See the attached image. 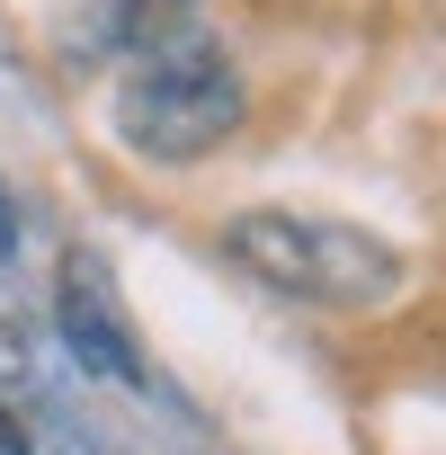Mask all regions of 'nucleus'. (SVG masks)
<instances>
[{
    "label": "nucleus",
    "instance_id": "nucleus-4",
    "mask_svg": "<svg viewBox=\"0 0 446 455\" xmlns=\"http://www.w3.org/2000/svg\"><path fill=\"white\" fill-rule=\"evenodd\" d=\"M179 36H196V0H90V28H81V45H116L125 63Z\"/></svg>",
    "mask_w": 446,
    "mask_h": 455
},
{
    "label": "nucleus",
    "instance_id": "nucleus-3",
    "mask_svg": "<svg viewBox=\"0 0 446 455\" xmlns=\"http://www.w3.org/2000/svg\"><path fill=\"white\" fill-rule=\"evenodd\" d=\"M54 322H63V339H72V357H81L90 375H108V384H125V393L152 384L143 339H134L125 295H116V277H108L99 251H63V268H54Z\"/></svg>",
    "mask_w": 446,
    "mask_h": 455
},
{
    "label": "nucleus",
    "instance_id": "nucleus-5",
    "mask_svg": "<svg viewBox=\"0 0 446 455\" xmlns=\"http://www.w3.org/2000/svg\"><path fill=\"white\" fill-rule=\"evenodd\" d=\"M0 251H10V205H0Z\"/></svg>",
    "mask_w": 446,
    "mask_h": 455
},
{
    "label": "nucleus",
    "instance_id": "nucleus-2",
    "mask_svg": "<svg viewBox=\"0 0 446 455\" xmlns=\"http://www.w3.org/2000/svg\"><path fill=\"white\" fill-rule=\"evenodd\" d=\"M242 116H251V90H242L233 54L205 45V36H179L161 54H134L125 81H116V99H108L116 143L134 161H152V170H187V161L223 152L242 134Z\"/></svg>",
    "mask_w": 446,
    "mask_h": 455
},
{
    "label": "nucleus",
    "instance_id": "nucleus-1",
    "mask_svg": "<svg viewBox=\"0 0 446 455\" xmlns=\"http://www.w3.org/2000/svg\"><path fill=\"white\" fill-rule=\"evenodd\" d=\"M223 259L242 277H259L268 295L322 304V313H384L410 286V259L339 214H295V205H251L223 223Z\"/></svg>",
    "mask_w": 446,
    "mask_h": 455
}]
</instances>
